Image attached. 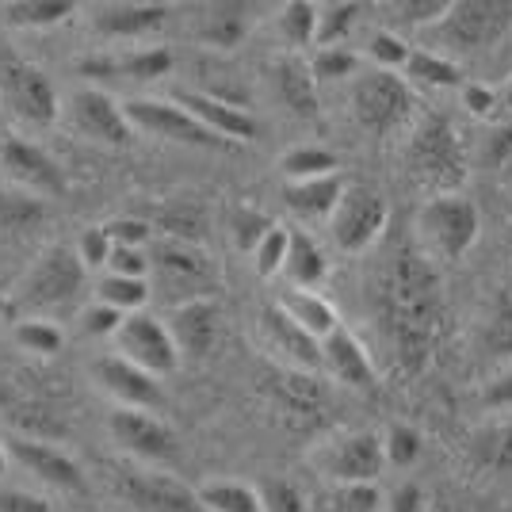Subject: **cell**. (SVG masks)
<instances>
[{
  "instance_id": "1",
  "label": "cell",
  "mask_w": 512,
  "mask_h": 512,
  "mask_svg": "<svg viewBox=\"0 0 512 512\" xmlns=\"http://www.w3.org/2000/svg\"><path fill=\"white\" fill-rule=\"evenodd\" d=\"M440 279L421 253H390L375 279V318L383 325L394 363L406 375H421L440 337Z\"/></svg>"
},
{
  "instance_id": "2",
  "label": "cell",
  "mask_w": 512,
  "mask_h": 512,
  "mask_svg": "<svg viewBox=\"0 0 512 512\" xmlns=\"http://www.w3.org/2000/svg\"><path fill=\"white\" fill-rule=\"evenodd\" d=\"M406 130V150H402L406 180L428 192V199L459 192V184L467 180V150H463L459 130L436 111L413 115V123Z\"/></svg>"
},
{
  "instance_id": "3",
  "label": "cell",
  "mask_w": 512,
  "mask_h": 512,
  "mask_svg": "<svg viewBox=\"0 0 512 512\" xmlns=\"http://www.w3.org/2000/svg\"><path fill=\"white\" fill-rule=\"evenodd\" d=\"M512 27V4L497 0H448V12L425 31L432 54L455 62L459 54H478L501 43ZM425 46V50H428Z\"/></svg>"
},
{
  "instance_id": "4",
  "label": "cell",
  "mask_w": 512,
  "mask_h": 512,
  "mask_svg": "<svg viewBox=\"0 0 512 512\" xmlns=\"http://www.w3.org/2000/svg\"><path fill=\"white\" fill-rule=\"evenodd\" d=\"M413 230H417V253L425 256L428 264H455L478 241L482 218H478V207L470 195L448 192L425 199Z\"/></svg>"
},
{
  "instance_id": "5",
  "label": "cell",
  "mask_w": 512,
  "mask_h": 512,
  "mask_svg": "<svg viewBox=\"0 0 512 512\" xmlns=\"http://www.w3.org/2000/svg\"><path fill=\"white\" fill-rule=\"evenodd\" d=\"M352 115L367 134L390 138L398 130H406L417 115L413 88L402 81V73H383V69H360L348 88Z\"/></svg>"
},
{
  "instance_id": "6",
  "label": "cell",
  "mask_w": 512,
  "mask_h": 512,
  "mask_svg": "<svg viewBox=\"0 0 512 512\" xmlns=\"http://www.w3.org/2000/svg\"><path fill=\"white\" fill-rule=\"evenodd\" d=\"M107 482L130 512H207L199 501V490L157 467L123 463V467H111Z\"/></svg>"
},
{
  "instance_id": "7",
  "label": "cell",
  "mask_w": 512,
  "mask_h": 512,
  "mask_svg": "<svg viewBox=\"0 0 512 512\" xmlns=\"http://www.w3.org/2000/svg\"><path fill=\"white\" fill-rule=\"evenodd\" d=\"M0 104L31 127H50L62 111L50 77L39 65L20 58L8 43H0Z\"/></svg>"
},
{
  "instance_id": "8",
  "label": "cell",
  "mask_w": 512,
  "mask_h": 512,
  "mask_svg": "<svg viewBox=\"0 0 512 512\" xmlns=\"http://www.w3.org/2000/svg\"><path fill=\"white\" fill-rule=\"evenodd\" d=\"M150 256V272L153 283L150 291L157 287L165 299H172V306L180 302H192V299H211L214 283V264L207 260V253L199 245H188V241H161L153 245Z\"/></svg>"
},
{
  "instance_id": "9",
  "label": "cell",
  "mask_w": 512,
  "mask_h": 512,
  "mask_svg": "<svg viewBox=\"0 0 512 512\" xmlns=\"http://www.w3.org/2000/svg\"><path fill=\"white\" fill-rule=\"evenodd\" d=\"M314 467L333 482V486H375L383 474V440L379 432H337L314 448Z\"/></svg>"
},
{
  "instance_id": "10",
  "label": "cell",
  "mask_w": 512,
  "mask_h": 512,
  "mask_svg": "<svg viewBox=\"0 0 512 512\" xmlns=\"http://www.w3.org/2000/svg\"><path fill=\"white\" fill-rule=\"evenodd\" d=\"M85 276H88V268L77 260V253L65 249V245H54V249H46V253L35 260V268L23 276L20 302L31 306V310H65V306H73V302L81 299Z\"/></svg>"
},
{
  "instance_id": "11",
  "label": "cell",
  "mask_w": 512,
  "mask_h": 512,
  "mask_svg": "<svg viewBox=\"0 0 512 512\" xmlns=\"http://www.w3.org/2000/svg\"><path fill=\"white\" fill-rule=\"evenodd\" d=\"M111 341H115V356L119 360L142 367L153 379L172 375L180 367V352H176V344L169 337V325L161 318H153V314H146V310L127 314Z\"/></svg>"
},
{
  "instance_id": "12",
  "label": "cell",
  "mask_w": 512,
  "mask_h": 512,
  "mask_svg": "<svg viewBox=\"0 0 512 512\" xmlns=\"http://www.w3.org/2000/svg\"><path fill=\"white\" fill-rule=\"evenodd\" d=\"M386 199L363 184L344 188L341 203L329 214V234L337 241L341 253H367L386 230Z\"/></svg>"
},
{
  "instance_id": "13",
  "label": "cell",
  "mask_w": 512,
  "mask_h": 512,
  "mask_svg": "<svg viewBox=\"0 0 512 512\" xmlns=\"http://www.w3.org/2000/svg\"><path fill=\"white\" fill-rule=\"evenodd\" d=\"M123 115L134 134H150V138H161V142H176V146H199V150H222L226 142H218L211 130H203L192 115L172 100H130L123 104Z\"/></svg>"
},
{
  "instance_id": "14",
  "label": "cell",
  "mask_w": 512,
  "mask_h": 512,
  "mask_svg": "<svg viewBox=\"0 0 512 512\" xmlns=\"http://www.w3.org/2000/svg\"><path fill=\"white\" fill-rule=\"evenodd\" d=\"M107 432L119 444V451H127L138 463H172L176 459V436L172 428L153 417L146 409H115L107 417Z\"/></svg>"
},
{
  "instance_id": "15",
  "label": "cell",
  "mask_w": 512,
  "mask_h": 512,
  "mask_svg": "<svg viewBox=\"0 0 512 512\" xmlns=\"http://www.w3.org/2000/svg\"><path fill=\"white\" fill-rule=\"evenodd\" d=\"M0 161H4V172L12 176V184H16L23 195H31V199L65 195L62 169H58V161H54L43 146L27 142L20 134H8L4 146H0Z\"/></svg>"
},
{
  "instance_id": "16",
  "label": "cell",
  "mask_w": 512,
  "mask_h": 512,
  "mask_svg": "<svg viewBox=\"0 0 512 512\" xmlns=\"http://www.w3.org/2000/svg\"><path fill=\"white\" fill-rule=\"evenodd\" d=\"M69 119L88 142H100V146H111V150H123V146L134 142V130H130L127 115H123V104H115L100 88H77L69 96Z\"/></svg>"
},
{
  "instance_id": "17",
  "label": "cell",
  "mask_w": 512,
  "mask_h": 512,
  "mask_svg": "<svg viewBox=\"0 0 512 512\" xmlns=\"http://www.w3.org/2000/svg\"><path fill=\"white\" fill-rule=\"evenodd\" d=\"M92 379L115 402V409H146V413H153L165 402L161 383L153 375H146L142 367L119 360V356H104V360L92 363Z\"/></svg>"
},
{
  "instance_id": "18",
  "label": "cell",
  "mask_w": 512,
  "mask_h": 512,
  "mask_svg": "<svg viewBox=\"0 0 512 512\" xmlns=\"http://www.w3.org/2000/svg\"><path fill=\"white\" fill-rule=\"evenodd\" d=\"M172 104L184 107L199 127L211 130L214 138L226 142V146H241V142H253L256 138V119L245 107L214 100V96L199 92V88H180V92H172Z\"/></svg>"
},
{
  "instance_id": "19",
  "label": "cell",
  "mask_w": 512,
  "mask_h": 512,
  "mask_svg": "<svg viewBox=\"0 0 512 512\" xmlns=\"http://www.w3.org/2000/svg\"><path fill=\"white\" fill-rule=\"evenodd\" d=\"M260 341L287 371H299V375L321 371V344L314 337H306L295 321H287L279 306L260 310Z\"/></svg>"
},
{
  "instance_id": "20",
  "label": "cell",
  "mask_w": 512,
  "mask_h": 512,
  "mask_svg": "<svg viewBox=\"0 0 512 512\" xmlns=\"http://www.w3.org/2000/svg\"><path fill=\"white\" fill-rule=\"evenodd\" d=\"M4 451H8V459H12L16 467H23L27 474H35L39 482L54 486V490H62V493L85 490V474H81V467H77L65 451L50 448V444H43V440L12 436V440H4Z\"/></svg>"
},
{
  "instance_id": "21",
  "label": "cell",
  "mask_w": 512,
  "mask_h": 512,
  "mask_svg": "<svg viewBox=\"0 0 512 512\" xmlns=\"http://www.w3.org/2000/svg\"><path fill=\"white\" fill-rule=\"evenodd\" d=\"M169 23V4H150V0H119V4H100L92 12L96 35L111 43H134L161 31Z\"/></svg>"
},
{
  "instance_id": "22",
  "label": "cell",
  "mask_w": 512,
  "mask_h": 512,
  "mask_svg": "<svg viewBox=\"0 0 512 512\" xmlns=\"http://www.w3.org/2000/svg\"><path fill=\"white\" fill-rule=\"evenodd\" d=\"M321 371L348 390H363V394H371L379 386V371L371 363V352L348 329H333L321 341Z\"/></svg>"
},
{
  "instance_id": "23",
  "label": "cell",
  "mask_w": 512,
  "mask_h": 512,
  "mask_svg": "<svg viewBox=\"0 0 512 512\" xmlns=\"http://www.w3.org/2000/svg\"><path fill=\"white\" fill-rule=\"evenodd\" d=\"M165 325H169V337L180 356L203 360L218 341V306H214V299L180 302V306H172Z\"/></svg>"
},
{
  "instance_id": "24",
  "label": "cell",
  "mask_w": 512,
  "mask_h": 512,
  "mask_svg": "<svg viewBox=\"0 0 512 512\" xmlns=\"http://www.w3.org/2000/svg\"><path fill=\"white\" fill-rule=\"evenodd\" d=\"M272 88H276L279 104L287 107L299 119H314L318 115V81L310 77V69L295 54H283L272 62Z\"/></svg>"
},
{
  "instance_id": "25",
  "label": "cell",
  "mask_w": 512,
  "mask_h": 512,
  "mask_svg": "<svg viewBox=\"0 0 512 512\" xmlns=\"http://www.w3.org/2000/svg\"><path fill=\"white\" fill-rule=\"evenodd\" d=\"M92 77H130V81H157L172 69V54L165 46H138L127 54H111V58H92L81 65Z\"/></svg>"
},
{
  "instance_id": "26",
  "label": "cell",
  "mask_w": 512,
  "mask_h": 512,
  "mask_svg": "<svg viewBox=\"0 0 512 512\" xmlns=\"http://www.w3.org/2000/svg\"><path fill=\"white\" fill-rule=\"evenodd\" d=\"M279 310L287 314V321H295L306 337H314V341H325L333 329H341V318H337V310H333V302L321 299L318 291H295V287H287L276 302Z\"/></svg>"
},
{
  "instance_id": "27",
  "label": "cell",
  "mask_w": 512,
  "mask_h": 512,
  "mask_svg": "<svg viewBox=\"0 0 512 512\" xmlns=\"http://www.w3.org/2000/svg\"><path fill=\"white\" fill-rule=\"evenodd\" d=\"M295 291H318V283L329 276V260L321 253V245L302 230H291L287 237V260H283V272Z\"/></svg>"
},
{
  "instance_id": "28",
  "label": "cell",
  "mask_w": 512,
  "mask_h": 512,
  "mask_svg": "<svg viewBox=\"0 0 512 512\" xmlns=\"http://www.w3.org/2000/svg\"><path fill=\"white\" fill-rule=\"evenodd\" d=\"M344 195V180L333 172V176H318V180H295V184H287L283 188V203L291 207V211L299 214V218H329L333 207L341 203Z\"/></svg>"
},
{
  "instance_id": "29",
  "label": "cell",
  "mask_w": 512,
  "mask_h": 512,
  "mask_svg": "<svg viewBox=\"0 0 512 512\" xmlns=\"http://www.w3.org/2000/svg\"><path fill=\"white\" fill-rule=\"evenodd\" d=\"M249 35V8L245 4H207L199 16V39L214 50H234Z\"/></svg>"
},
{
  "instance_id": "30",
  "label": "cell",
  "mask_w": 512,
  "mask_h": 512,
  "mask_svg": "<svg viewBox=\"0 0 512 512\" xmlns=\"http://www.w3.org/2000/svg\"><path fill=\"white\" fill-rule=\"evenodd\" d=\"M402 81L406 85H428V88H459L463 77H459V62H448L440 54H432L425 46H413L409 50V62L402 65Z\"/></svg>"
},
{
  "instance_id": "31",
  "label": "cell",
  "mask_w": 512,
  "mask_h": 512,
  "mask_svg": "<svg viewBox=\"0 0 512 512\" xmlns=\"http://www.w3.org/2000/svg\"><path fill=\"white\" fill-rule=\"evenodd\" d=\"M478 344L490 360H509L512 363V295H497L482 318L478 329Z\"/></svg>"
},
{
  "instance_id": "32",
  "label": "cell",
  "mask_w": 512,
  "mask_h": 512,
  "mask_svg": "<svg viewBox=\"0 0 512 512\" xmlns=\"http://www.w3.org/2000/svg\"><path fill=\"white\" fill-rule=\"evenodd\" d=\"M276 31L283 46L291 50H306L314 46V31H318V4L310 0H291L276 12Z\"/></svg>"
},
{
  "instance_id": "33",
  "label": "cell",
  "mask_w": 512,
  "mask_h": 512,
  "mask_svg": "<svg viewBox=\"0 0 512 512\" xmlns=\"http://www.w3.org/2000/svg\"><path fill=\"white\" fill-rule=\"evenodd\" d=\"M474 459L482 467L512 474V417H501L474 436Z\"/></svg>"
},
{
  "instance_id": "34",
  "label": "cell",
  "mask_w": 512,
  "mask_h": 512,
  "mask_svg": "<svg viewBox=\"0 0 512 512\" xmlns=\"http://www.w3.org/2000/svg\"><path fill=\"white\" fill-rule=\"evenodd\" d=\"M337 153L325 150V146H299V150L283 153L279 157V169L287 176V184L295 180H318V176H333L337 172Z\"/></svg>"
},
{
  "instance_id": "35",
  "label": "cell",
  "mask_w": 512,
  "mask_h": 512,
  "mask_svg": "<svg viewBox=\"0 0 512 512\" xmlns=\"http://www.w3.org/2000/svg\"><path fill=\"white\" fill-rule=\"evenodd\" d=\"M96 295L104 306L111 310H119L123 318L127 314H138V310H146V302H150V279H123V276H104L100 279V287H96Z\"/></svg>"
},
{
  "instance_id": "36",
  "label": "cell",
  "mask_w": 512,
  "mask_h": 512,
  "mask_svg": "<svg viewBox=\"0 0 512 512\" xmlns=\"http://www.w3.org/2000/svg\"><path fill=\"white\" fill-rule=\"evenodd\" d=\"M4 12L16 27H54V23L69 20L77 12V4L73 0H12V4H4Z\"/></svg>"
},
{
  "instance_id": "37",
  "label": "cell",
  "mask_w": 512,
  "mask_h": 512,
  "mask_svg": "<svg viewBox=\"0 0 512 512\" xmlns=\"http://www.w3.org/2000/svg\"><path fill=\"white\" fill-rule=\"evenodd\" d=\"M360 16V4H344V0H325L318 4V31H314V46H341Z\"/></svg>"
},
{
  "instance_id": "38",
  "label": "cell",
  "mask_w": 512,
  "mask_h": 512,
  "mask_svg": "<svg viewBox=\"0 0 512 512\" xmlns=\"http://www.w3.org/2000/svg\"><path fill=\"white\" fill-rule=\"evenodd\" d=\"M199 501L207 512H260L256 486L245 482H211L199 490Z\"/></svg>"
},
{
  "instance_id": "39",
  "label": "cell",
  "mask_w": 512,
  "mask_h": 512,
  "mask_svg": "<svg viewBox=\"0 0 512 512\" xmlns=\"http://www.w3.org/2000/svg\"><path fill=\"white\" fill-rule=\"evenodd\" d=\"M46 218L43 199H31L23 192H0V230L8 234H27Z\"/></svg>"
},
{
  "instance_id": "40",
  "label": "cell",
  "mask_w": 512,
  "mask_h": 512,
  "mask_svg": "<svg viewBox=\"0 0 512 512\" xmlns=\"http://www.w3.org/2000/svg\"><path fill=\"white\" fill-rule=\"evenodd\" d=\"M409 39L406 35H394V31H375L367 46H363V58L371 62V69H383V73H402V65L409 62Z\"/></svg>"
},
{
  "instance_id": "41",
  "label": "cell",
  "mask_w": 512,
  "mask_h": 512,
  "mask_svg": "<svg viewBox=\"0 0 512 512\" xmlns=\"http://www.w3.org/2000/svg\"><path fill=\"white\" fill-rule=\"evenodd\" d=\"M386 12H394V35L402 31H428L432 23L448 12V0H398V4H386Z\"/></svg>"
},
{
  "instance_id": "42",
  "label": "cell",
  "mask_w": 512,
  "mask_h": 512,
  "mask_svg": "<svg viewBox=\"0 0 512 512\" xmlns=\"http://www.w3.org/2000/svg\"><path fill=\"white\" fill-rule=\"evenodd\" d=\"M314 81H344L360 73V58L348 46H318V54L306 62Z\"/></svg>"
},
{
  "instance_id": "43",
  "label": "cell",
  "mask_w": 512,
  "mask_h": 512,
  "mask_svg": "<svg viewBox=\"0 0 512 512\" xmlns=\"http://www.w3.org/2000/svg\"><path fill=\"white\" fill-rule=\"evenodd\" d=\"M379 440H383V463H386V467L406 470V467H413V463L421 459V432H417V428L390 425Z\"/></svg>"
},
{
  "instance_id": "44",
  "label": "cell",
  "mask_w": 512,
  "mask_h": 512,
  "mask_svg": "<svg viewBox=\"0 0 512 512\" xmlns=\"http://www.w3.org/2000/svg\"><path fill=\"white\" fill-rule=\"evenodd\" d=\"M16 344H20L23 352H35V356H54V352H62V329L54 325V321H43V318H27V321H16Z\"/></svg>"
},
{
  "instance_id": "45",
  "label": "cell",
  "mask_w": 512,
  "mask_h": 512,
  "mask_svg": "<svg viewBox=\"0 0 512 512\" xmlns=\"http://www.w3.org/2000/svg\"><path fill=\"white\" fill-rule=\"evenodd\" d=\"M287 237H291V230L272 222V230L256 241V249H253L256 276L272 279V276H279V272H283V260H287Z\"/></svg>"
},
{
  "instance_id": "46",
  "label": "cell",
  "mask_w": 512,
  "mask_h": 512,
  "mask_svg": "<svg viewBox=\"0 0 512 512\" xmlns=\"http://www.w3.org/2000/svg\"><path fill=\"white\" fill-rule=\"evenodd\" d=\"M256 501L260 512H306V497L295 482H283V478H264L256 486Z\"/></svg>"
},
{
  "instance_id": "47",
  "label": "cell",
  "mask_w": 512,
  "mask_h": 512,
  "mask_svg": "<svg viewBox=\"0 0 512 512\" xmlns=\"http://www.w3.org/2000/svg\"><path fill=\"white\" fill-rule=\"evenodd\" d=\"M107 276H123V279H146L150 276V256L142 249H127V245H111L107 256Z\"/></svg>"
},
{
  "instance_id": "48",
  "label": "cell",
  "mask_w": 512,
  "mask_h": 512,
  "mask_svg": "<svg viewBox=\"0 0 512 512\" xmlns=\"http://www.w3.org/2000/svg\"><path fill=\"white\" fill-rule=\"evenodd\" d=\"M459 92H463V107H467L470 115H478V119L501 115V96H497V88L493 85L470 81V85H459Z\"/></svg>"
},
{
  "instance_id": "49",
  "label": "cell",
  "mask_w": 512,
  "mask_h": 512,
  "mask_svg": "<svg viewBox=\"0 0 512 512\" xmlns=\"http://www.w3.org/2000/svg\"><path fill=\"white\" fill-rule=\"evenodd\" d=\"M104 230L111 237V245H127V249H142L153 237V226L146 218H115V222H107Z\"/></svg>"
},
{
  "instance_id": "50",
  "label": "cell",
  "mask_w": 512,
  "mask_h": 512,
  "mask_svg": "<svg viewBox=\"0 0 512 512\" xmlns=\"http://www.w3.org/2000/svg\"><path fill=\"white\" fill-rule=\"evenodd\" d=\"M333 505H337V512H379L383 497L375 486H337Z\"/></svg>"
},
{
  "instance_id": "51",
  "label": "cell",
  "mask_w": 512,
  "mask_h": 512,
  "mask_svg": "<svg viewBox=\"0 0 512 512\" xmlns=\"http://www.w3.org/2000/svg\"><path fill=\"white\" fill-rule=\"evenodd\" d=\"M73 253H77V260H81L85 268H104L107 256H111V237H107L104 226H92V230L81 234Z\"/></svg>"
},
{
  "instance_id": "52",
  "label": "cell",
  "mask_w": 512,
  "mask_h": 512,
  "mask_svg": "<svg viewBox=\"0 0 512 512\" xmlns=\"http://www.w3.org/2000/svg\"><path fill=\"white\" fill-rule=\"evenodd\" d=\"M272 230V222L264 218L260 211H237L234 214V241L237 249H245V253H253L256 241Z\"/></svg>"
},
{
  "instance_id": "53",
  "label": "cell",
  "mask_w": 512,
  "mask_h": 512,
  "mask_svg": "<svg viewBox=\"0 0 512 512\" xmlns=\"http://www.w3.org/2000/svg\"><path fill=\"white\" fill-rule=\"evenodd\" d=\"M123 325V314L119 310H111L104 302H96V306H88L85 318H81V329H85L88 337H115V329Z\"/></svg>"
},
{
  "instance_id": "54",
  "label": "cell",
  "mask_w": 512,
  "mask_h": 512,
  "mask_svg": "<svg viewBox=\"0 0 512 512\" xmlns=\"http://www.w3.org/2000/svg\"><path fill=\"white\" fill-rule=\"evenodd\" d=\"M482 406L490 409V413H512V363L501 371V375H493L486 390H482Z\"/></svg>"
},
{
  "instance_id": "55",
  "label": "cell",
  "mask_w": 512,
  "mask_h": 512,
  "mask_svg": "<svg viewBox=\"0 0 512 512\" xmlns=\"http://www.w3.org/2000/svg\"><path fill=\"white\" fill-rule=\"evenodd\" d=\"M386 512H425V490L417 482H402L386 497Z\"/></svg>"
},
{
  "instance_id": "56",
  "label": "cell",
  "mask_w": 512,
  "mask_h": 512,
  "mask_svg": "<svg viewBox=\"0 0 512 512\" xmlns=\"http://www.w3.org/2000/svg\"><path fill=\"white\" fill-rule=\"evenodd\" d=\"M486 165H490V169H512V127L497 130V134L490 138Z\"/></svg>"
},
{
  "instance_id": "57",
  "label": "cell",
  "mask_w": 512,
  "mask_h": 512,
  "mask_svg": "<svg viewBox=\"0 0 512 512\" xmlns=\"http://www.w3.org/2000/svg\"><path fill=\"white\" fill-rule=\"evenodd\" d=\"M0 512H50V505L31 493H0Z\"/></svg>"
},
{
  "instance_id": "58",
  "label": "cell",
  "mask_w": 512,
  "mask_h": 512,
  "mask_svg": "<svg viewBox=\"0 0 512 512\" xmlns=\"http://www.w3.org/2000/svg\"><path fill=\"white\" fill-rule=\"evenodd\" d=\"M497 96H501V107L512 111V73H509V81H505V88H497Z\"/></svg>"
},
{
  "instance_id": "59",
  "label": "cell",
  "mask_w": 512,
  "mask_h": 512,
  "mask_svg": "<svg viewBox=\"0 0 512 512\" xmlns=\"http://www.w3.org/2000/svg\"><path fill=\"white\" fill-rule=\"evenodd\" d=\"M4 467H8V451H4V440H0V474H4Z\"/></svg>"
},
{
  "instance_id": "60",
  "label": "cell",
  "mask_w": 512,
  "mask_h": 512,
  "mask_svg": "<svg viewBox=\"0 0 512 512\" xmlns=\"http://www.w3.org/2000/svg\"><path fill=\"white\" fill-rule=\"evenodd\" d=\"M4 310H8V306H4V299H0V314H4Z\"/></svg>"
}]
</instances>
